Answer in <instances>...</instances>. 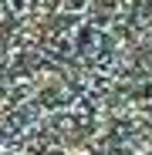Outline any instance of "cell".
<instances>
[{
	"mask_svg": "<svg viewBox=\"0 0 152 155\" xmlns=\"http://www.w3.org/2000/svg\"><path fill=\"white\" fill-rule=\"evenodd\" d=\"M129 115L125 0H0V155H125Z\"/></svg>",
	"mask_w": 152,
	"mask_h": 155,
	"instance_id": "6da1fadb",
	"label": "cell"
}]
</instances>
